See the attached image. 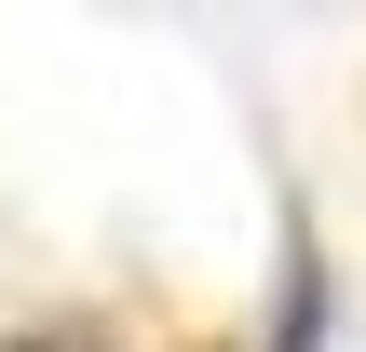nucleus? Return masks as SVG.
<instances>
[{"instance_id": "obj_1", "label": "nucleus", "mask_w": 366, "mask_h": 352, "mask_svg": "<svg viewBox=\"0 0 366 352\" xmlns=\"http://www.w3.org/2000/svg\"><path fill=\"white\" fill-rule=\"evenodd\" d=\"M272 352H326V244H312V203H285V298H272Z\"/></svg>"}, {"instance_id": "obj_2", "label": "nucleus", "mask_w": 366, "mask_h": 352, "mask_svg": "<svg viewBox=\"0 0 366 352\" xmlns=\"http://www.w3.org/2000/svg\"><path fill=\"white\" fill-rule=\"evenodd\" d=\"M0 352H95V339H0Z\"/></svg>"}]
</instances>
